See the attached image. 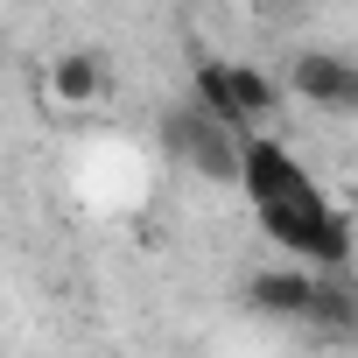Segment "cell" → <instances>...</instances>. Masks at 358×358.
<instances>
[{"label": "cell", "mask_w": 358, "mask_h": 358, "mask_svg": "<svg viewBox=\"0 0 358 358\" xmlns=\"http://www.w3.org/2000/svg\"><path fill=\"white\" fill-rule=\"evenodd\" d=\"M239 190L253 197V218H260V232L281 253L316 260L323 274H344L351 267V225L330 211V197L316 190V176L274 134H246V176H239Z\"/></svg>", "instance_id": "obj_1"}, {"label": "cell", "mask_w": 358, "mask_h": 358, "mask_svg": "<svg viewBox=\"0 0 358 358\" xmlns=\"http://www.w3.org/2000/svg\"><path fill=\"white\" fill-rule=\"evenodd\" d=\"M162 148L190 176H204V183H239L246 176V134L232 120H218L204 99H183V106L162 113Z\"/></svg>", "instance_id": "obj_2"}, {"label": "cell", "mask_w": 358, "mask_h": 358, "mask_svg": "<svg viewBox=\"0 0 358 358\" xmlns=\"http://www.w3.org/2000/svg\"><path fill=\"white\" fill-rule=\"evenodd\" d=\"M190 99H204L218 120H232L239 134H253L267 113H274V78L253 71V64H225V57H204L197 78H190Z\"/></svg>", "instance_id": "obj_3"}, {"label": "cell", "mask_w": 358, "mask_h": 358, "mask_svg": "<svg viewBox=\"0 0 358 358\" xmlns=\"http://www.w3.org/2000/svg\"><path fill=\"white\" fill-rule=\"evenodd\" d=\"M288 92L316 113H337V120H358V57H337V50H302L288 64Z\"/></svg>", "instance_id": "obj_4"}, {"label": "cell", "mask_w": 358, "mask_h": 358, "mask_svg": "<svg viewBox=\"0 0 358 358\" xmlns=\"http://www.w3.org/2000/svg\"><path fill=\"white\" fill-rule=\"evenodd\" d=\"M316 281H323V274H309V267H260V274L246 281V309H260V316H274V323H302L309 302H316Z\"/></svg>", "instance_id": "obj_5"}, {"label": "cell", "mask_w": 358, "mask_h": 358, "mask_svg": "<svg viewBox=\"0 0 358 358\" xmlns=\"http://www.w3.org/2000/svg\"><path fill=\"white\" fill-rule=\"evenodd\" d=\"M99 85H106V64H99L92 50H71V57H57V71H50L57 106H92V99H99Z\"/></svg>", "instance_id": "obj_6"}, {"label": "cell", "mask_w": 358, "mask_h": 358, "mask_svg": "<svg viewBox=\"0 0 358 358\" xmlns=\"http://www.w3.org/2000/svg\"><path fill=\"white\" fill-rule=\"evenodd\" d=\"M302 323H316L323 337H358V295H351L337 274H323V281H316V302H309Z\"/></svg>", "instance_id": "obj_7"}]
</instances>
